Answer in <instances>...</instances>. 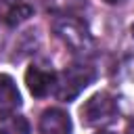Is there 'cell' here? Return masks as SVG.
<instances>
[{
	"mask_svg": "<svg viewBox=\"0 0 134 134\" xmlns=\"http://www.w3.org/2000/svg\"><path fill=\"white\" fill-rule=\"evenodd\" d=\"M94 77H96L94 67H90L88 63H73L65 67L61 73H57L54 96L63 103H69L75 96H80V92H84L94 82Z\"/></svg>",
	"mask_w": 134,
	"mask_h": 134,
	"instance_id": "obj_2",
	"label": "cell"
},
{
	"mask_svg": "<svg viewBox=\"0 0 134 134\" xmlns=\"http://www.w3.org/2000/svg\"><path fill=\"white\" fill-rule=\"evenodd\" d=\"M107 4H119V2H124V0H105Z\"/></svg>",
	"mask_w": 134,
	"mask_h": 134,
	"instance_id": "obj_12",
	"label": "cell"
},
{
	"mask_svg": "<svg viewBox=\"0 0 134 134\" xmlns=\"http://www.w3.org/2000/svg\"><path fill=\"white\" fill-rule=\"evenodd\" d=\"M40 134H71V117L59 107H50L40 115Z\"/></svg>",
	"mask_w": 134,
	"mask_h": 134,
	"instance_id": "obj_5",
	"label": "cell"
},
{
	"mask_svg": "<svg viewBox=\"0 0 134 134\" xmlns=\"http://www.w3.org/2000/svg\"><path fill=\"white\" fill-rule=\"evenodd\" d=\"M0 2H6V4H19L21 0H0Z\"/></svg>",
	"mask_w": 134,
	"mask_h": 134,
	"instance_id": "obj_11",
	"label": "cell"
},
{
	"mask_svg": "<svg viewBox=\"0 0 134 134\" xmlns=\"http://www.w3.org/2000/svg\"><path fill=\"white\" fill-rule=\"evenodd\" d=\"M31 15H34L31 6H27V4H21V2H19L17 6H13V8L8 10V15H6V23H8V25H19V23L27 21Z\"/></svg>",
	"mask_w": 134,
	"mask_h": 134,
	"instance_id": "obj_9",
	"label": "cell"
},
{
	"mask_svg": "<svg viewBox=\"0 0 134 134\" xmlns=\"http://www.w3.org/2000/svg\"><path fill=\"white\" fill-rule=\"evenodd\" d=\"M44 6L52 15H75L86 6V0H44Z\"/></svg>",
	"mask_w": 134,
	"mask_h": 134,
	"instance_id": "obj_8",
	"label": "cell"
},
{
	"mask_svg": "<svg viewBox=\"0 0 134 134\" xmlns=\"http://www.w3.org/2000/svg\"><path fill=\"white\" fill-rule=\"evenodd\" d=\"M96 134H115V132H109V130H107V132H96Z\"/></svg>",
	"mask_w": 134,
	"mask_h": 134,
	"instance_id": "obj_13",
	"label": "cell"
},
{
	"mask_svg": "<svg viewBox=\"0 0 134 134\" xmlns=\"http://www.w3.org/2000/svg\"><path fill=\"white\" fill-rule=\"evenodd\" d=\"M21 107V92L15 80L6 73H0V113H15Z\"/></svg>",
	"mask_w": 134,
	"mask_h": 134,
	"instance_id": "obj_6",
	"label": "cell"
},
{
	"mask_svg": "<svg viewBox=\"0 0 134 134\" xmlns=\"http://www.w3.org/2000/svg\"><path fill=\"white\" fill-rule=\"evenodd\" d=\"M25 84L29 88V92L38 98L48 96L50 92H54L57 86V71L46 65V63H34L27 71H25Z\"/></svg>",
	"mask_w": 134,
	"mask_h": 134,
	"instance_id": "obj_4",
	"label": "cell"
},
{
	"mask_svg": "<svg viewBox=\"0 0 134 134\" xmlns=\"http://www.w3.org/2000/svg\"><path fill=\"white\" fill-rule=\"evenodd\" d=\"M119 107L117 100L109 94V92H96L92 94L80 109L82 121L90 128H105L109 124H113L117 119Z\"/></svg>",
	"mask_w": 134,
	"mask_h": 134,
	"instance_id": "obj_3",
	"label": "cell"
},
{
	"mask_svg": "<svg viewBox=\"0 0 134 134\" xmlns=\"http://www.w3.org/2000/svg\"><path fill=\"white\" fill-rule=\"evenodd\" d=\"M52 31L75 54H88L94 46L88 25L82 19H77L75 15H59L52 21Z\"/></svg>",
	"mask_w": 134,
	"mask_h": 134,
	"instance_id": "obj_1",
	"label": "cell"
},
{
	"mask_svg": "<svg viewBox=\"0 0 134 134\" xmlns=\"http://www.w3.org/2000/svg\"><path fill=\"white\" fill-rule=\"evenodd\" d=\"M126 134H134V117L128 121V128H126Z\"/></svg>",
	"mask_w": 134,
	"mask_h": 134,
	"instance_id": "obj_10",
	"label": "cell"
},
{
	"mask_svg": "<svg viewBox=\"0 0 134 134\" xmlns=\"http://www.w3.org/2000/svg\"><path fill=\"white\" fill-rule=\"evenodd\" d=\"M0 134H29V121L17 113H4L0 117Z\"/></svg>",
	"mask_w": 134,
	"mask_h": 134,
	"instance_id": "obj_7",
	"label": "cell"
}]
</instances>
